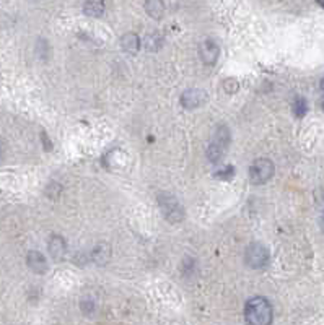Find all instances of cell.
I'll return each mask as SVG.
<instances>
[{"instance_id": "6da1fadb", "label": "cell", "mask_w": 324, "mask_h": 325, "mask_svg": "<svg viewBox=\"0 0 324 325\" xmlns=\"http://www.w3.org/2000/svg\"><path fill=\"white\" fill-rule=\"evenodd\" d=\"M245 319L250 325H269L272 322V306L266 298H251L245 306Z\"/></svg>"}, {"instance_id": "7a4b0ae2", "label": "cell", "mask_w": 324, "mask_h": 325, "mask_svg": "<svg viewBox=\"0 0 324 325\" xmlns=\"http://www.w3.org/2000/svg\"><path fill=\"white\" fill-rule=\"evenodd\" d=\"M230 129L226 126H220L217 127L213 138L207 148V158H209L210 163H218L226 153V148L230 145Z\"/></svg>"}, {"instance_id": "3957f363", "label": "cell", "mask_w": 324, "mask_h": 325, "mask_svg": "<svg viewBox=\"0 0 324 325\" xmlns=\"http://www.w3.org/2000/svg\"><path fill=\"white\" fill-rule=\"evenodd\" d=\"M158 203L163 211V216L167 218L170 223H181L184 220V208L183 205L178 202V198L175 195H171L168 192H161L158 195Z\"/></svg>"}, {"instance_id": "277c9868", "label": "cell", "mask_w": 324, "mask_h": 325, "mask_svg": "<svg viewBox=\"0 0 324 325\" xmlns=\"http://www.w3.org/2000/svg\"><path fill=\"white\" fill-rule=\"evenodd\" d=\"M269 259H271V255H269V251L264 244L253 243L246 247L245 262L250 268H254V270L256 268H263L269 264Z\"/></svg>"}, {"instance_id": "5b68a950", "label": "cell", "mask_w": 324, "mask_h": 325, "mask_svg": "<svg viewBox=\"0 0 324 325\" xmlns=\"http://www.w3.org/2000/svg\"><path fill=\"white\" fill-rule=\"evenodd\" d=\"M274 163L267 158H259L256 160L250 168V177H251V182L256 184V185H263L267 181H271L272 176H274Z\"/></svg>"}, {"instance_id": "8992f818", "label": "cell", "mask_w": 324, "mask_h": 325, "mask_svg": "<svg viewBox=\"0 0 324 325\" xmlns=\"http://www.w3.org/2000/svg\"><path fill=\"white\" fill-rule=\"evenodd\" d=\"M218 54H220V47L215 41L207 39L199 46V55H201V60L205 65H213L218 60Z\"/></svg>"}, {"instance_id": "52a82bcc", "label": "cell", "mask_w": 324, "mask_h": 325, "mask_svg": "<svg viewBox=\"0 0 324 325\" xmlns=\"http://www.w3.org/2000/svg\"><path fill=\"white\" fill-rule=\"evenodd\" d=\"M205 101H207V94H205L204 89H199V88L188 89V91H184L183 96H181V104L186 109L199 107L201 104H204Z\"/></svg>"}, {"instance_id": "ba28073f", "label": "cell", "mask_w": 324, "mask_h": 325, "mask_svg": "<svg viewBox=\"0 0 324 325\" xmlns=\"http://www.w3.org/2000/svg\"><path fill=\"white\" fill-rule=\"evenodd\" d=\"M26 264H28V267L31 268V270L34 273H38V275H44L47 272V268H49V267H47L46 257L38 251L28 252V255H26Z\"/></svg>"}, {"instance_id": "9c48e42d", "label": "cell", "mask_w": 324, "mask_h": 325, "mask_svg": "<svg viewBox=\"0 0 324 325\" xmlns=\"http://www.w3.org/2000/svg\"><path fill=\"white\" fill-rule=\"evenodd\" d=\"M65 252H67V244L62 236H57V234H54V236L49 239V254L54 260L60 262L62 259L65 257Z\"/></svg>"}, {"instance_id": "30bf717a", "label": "cell", "mask_w": 324, "mask_h": 325, "mask_svg": "<svg viewBox=\"0 0 324 325\" xmlns=\"http://www.w3.org/2000/svg\"><path fill=\"white\" fill-rule=\"evenodd\" d=\"M92 259L95 260V264H98V265H106L108 262H109V259H111V247H109V244L100 243L98 246H96V247L93 249Z\"/></svg>"}, {"instance_id": "8fae6325", "label": "cell", "mask_w": 324, "mask_h": 325, "mask_svg": "<svg viewBox=\"0 0 324 325\" xmlns=\"http://www.w3.org/2000/svg\"><path fill=\"white\" fill-rule=\"evenodd\" d=\"M121 47L129 54H137L140 47V39L135 33H127L121 38Z\"/></svg>"}, {"instance_id": "7c38bea8", "label": "cell", "mask_w": 324, "mask_h": 325, "mask_svg": "<svg viewBox=\"0 0 324 325\" xmlns=\"http://www.w3.org/2000/svg\"><path fill=\"white\" fill-rule=\"evenodd\" d=\"M105 0H87L84 5V12L85 15L92 17V18H98L105 13Z\"/></svg>"}, {"instance_id": "4fadbf2b", "label": "cell", "mask_w": 324, "mask_h": 325, "mask_svg": "<svg viewBox=\"0 0 324 325\" xmlns=\"http://www.w3.org/2000/svg\"><path fill=\"white\" fill-rule=\"evenodd\" d=\"M145 10L148 17L153 20H161L165 15V4L163 0H145Z\"/></svg>"}, {"instance_id": "5bb4252c", "label": "cell", "mask_w": 324, "mask_h": 325, "mask_svg": "<svg viewBox=\"0 0 324 325\" xmlns=\"http://www.w3.org/2000/svg\"><path fill=\"white\" fill-rule=\"evenodd\" d=\"M161 46H163V38L158 33L148 34V36L145 38V49L147 51L156 52V51L161 49Z\"/></svg>"}, {"instance_id": "9a60e30c", "label": "cell", "mask_w": 324, "mask_h": 325, "mask_svg": "<svg viewBox=\"0 0 324 325\" xmlns=\"http://www.w3.org/2000/svg\"><path fill=\"white\" fill-rule=\"evenodd\" d=\"M308 113V104L305 98H296L295 102H293V114L301 119V117H305V114Z\"/></svg>"}, {"instance_id": "2e32d148", "label": "cell", "mask_w": 324, "mask_h": 325, "mask_svg": "<svg viewBox=\"0 0 324 325\" xmlns=\"http://www.w3.org/2000/svg\"><path fill=\"white\" fill-rule=\"evenodd\" d=\"M36 52L39 57H43V59L49 57V44H47L44 39H39L36 44Z\"/></svg>"}, {"instance_id": "e0dca14e", "label": "cell", "mask_w": 324, "mask_h": 325, "mask_svg": "<svg viewBox=\"0 0 324 325\" xmlns=\"http://www.w3.org/2000/svg\"><path fill=\"white\" fill-rule=\"evenodd\" d=\"M223 88H225L226 93H231L233 94V93H236L238 89H239V83L235 78H228V80H225Z\"/></svg>"}, {"instance_id": "ac0fdd59", "label": "cell", "mask_w": 324, "mask_h": 325, "mask_svg": "<svg viewBox=\"0 0 324 325\" xmlns=\"http://www.w3.org/2000/svg\"><path fill=\"white\" fill-rule=\"evenodd\" d=\"M215 176L217 177H226V179H228V177L233 176V168H231V166H226V168H223L222 171H218Z\"/></svg>"}, {"instance_id": "d6986e66", "label": "cell", "mask_w": 324, "mask_h": 325, "mask_svg": "<svg viewBox=\"0 0 324 325\" xmlns=\"http://www.w3.org/2000/svg\"><path fill=\"white\" fill-rule=\"evenodd\" d=\"M82 310H84V312H87V314H90L93 310V301L92 299H84L82 301Z\"/></svg>"}, {"instance_id": "ffe728a7", "label": "cell", "mask_w": 324, "mask_h": 325, "mask_svg": "<svg viewBox=\"0 0 324 325\" xmlns=\"http://www.w3.org/2000/svg\"><path fill=\"white\" fill-rule=\"evenodd\" d=\"M41 137H43V140H44V148L46 150H51L52 148V145H51V142H49V138H46V134H41Z\"/></svg>"}, {"instance_id": "44dd1931", "label": "cell", "mask_w": 324, "mask_h": 325, "mask_svg": "<svg viewBox=\"0 0 324 325\" xmlns=\"http://www.w3.org/2000/svg\"><path fill=\"white\" fill-rule=\"evenodd\" d=\"M4 153H5V145H4L2 140H0V160L4 158Z\"/></svg>"}, {"instance_id": "7402d4cb", "label": "cell", "mask_w": 324, "mask_h": 325, "mask_svg": "<svg viewBox=\"0 0 324 325\" xmlns=\"http://www.w3.org/2000/svg\"><path fill=\"white\" fill-rule=\"evenodd\" d=\"M318 5H321L322 9H324V0H318Z\"/></svg>"}, {"instance_id": "603a6c76", "label": "cell", "mask_w": 324, "mask_h": 325, "mask_svg": "<svg viewBox=\"0 0 324 325\" xmlns=\"http://www.w3.org/2000/svg\"><path fill=\"white\" fill-rule=\"evenodd\" d=\"M321 89H322V91H324V78L321 80Z\"/></svg>"}, {"instance_id": "cb8c5ba5", "label": "cell", "mask_w": 324, "mask_h": 325, "mask_svg": "<svg viewBox=\"0 0 324 325\" xmlns=\"http://www.w3.org/2000/svg\"><path fill=\"white\" fill-rule=\"evenodd\" d=\"M321 221H322V230H324V215H322V220H321Z\"/></svg>"}]
</instances>
